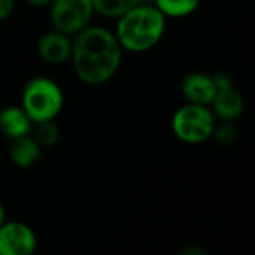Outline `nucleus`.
Instances as JSON below:
<instances>
[{
    "mask_svg": "<svg viewBox=\"0 0 255 255\" xmlns=\"http://www.w3.org/2000/svg\"><path fill=\"white\" fill-rule=\"evenodd\" d=\"M123 52L114 31L100 25H87L72 37L70 61L79 81L102 85L118 72Z\"/></svg>",
    "mask_w": 255,
    "mask_h": 255,
    "instance_id": "obj_1",
    "label": "nucleus"
},
{
    "mask_svg": "<svg viewBox=\"0 0 255 255\" xmlns=\"http://www.w3.org/2000/svg\"><path fill=\"white\" fill-rule=\"evenodd\" d=\"M166 30V16L155 4H136L117 18L115 36L124 51L146 52L152 49Z\"/></svg>",
    "mask_w": 255,
    "mask_h": 255,
    "instance_id": "obj_2",
    "label": "nucleus"
},
{
    "mask_svg": "<svg viewBox=\"0 0 255 255\" xmlns=\"http://www.w3.org/2000/svg\"><path fill=\"white\" fill-rule=\"evenodd\" d=\"M64 106V94L60 85L46 76L31 78L21 97V108L33 124L55 120Z\"/></svg>",
    "mask_w": 255,
    "mask_h": 255,
    "instance_id": "obj_3",
    "label": "nucleus"
},
{
    "mask_svg": "<svg viewBox=\"0 0 255 255\" xmlns=\"http://www.w3.org/2000/svg\"><path fill=\"white\" fill-rule=\"evenodd\" d=\"M217 118L209 106L185 103L172 118L175 136L185 143H202L212 137Z\"/></svg>",
    "mask_w": 255,
    "mask_h": 255,
    "instance_id": "obj_4",
    "label": "nucleus"
},
{
    "mask_svg": "<svg viewBox=\"0 0 255 255\" xmlns=\"http://www.w3.org/2000/svg\"><path fill=\"white\" fill-rule=\"evenodd\" d=\"M49 7L54 28L70 36L90 25L94 15L91 0H52Z\"/></svg>",
    "mask_w": 255,
    "mask_h": 255,
    "instance_id": "obj_5",
    "label": "nucleus"
},
{
    "mask_svg": "<svg viewBox=\"0 0 255 255\" xmlns=\"http://www.w3.org/2000/svg\"><path fill=\"white\" fill-rule=\"evenodd\" d=\"M36 248V235L27 224L4 221L0 226V255H31Z\"/></svg>",
    "mask_w": 255,
    "mask_h": 255,
    "instance_id": "obj_6",
    "label": "nucleus"
},
{
    "mask_svg": "<svg viewBox=\"0 0 255 255\" xmlns=\"http://www.w3.org/2000/svg\"><path fill=\"white\" fill-rule=\"evenodd\" d=\"M37 54L48 64H63L72 55V36L57 28L43 33L37 40Z\"/></svg>",
    "mask_w": 255,
    "mask_h": 255,
    "instance_id": "obj_7",
    "label": "nucleus"
},
{
    "mask_svg": "<svg viewBox=\"0 0 255 255\" xmlns=\"http://www.w3.org/2000/svg\"><path fill=\"white\" fill-rule=\"evenodd\" d=\"M181 91L188 103L209 106L217 94V87L212 75L203 72H191L184 76Z\"/></svg>",
    "mask_w": 255,
    "mask_h": 255,
    "instance_id": "obj_8",
    "label": "nucleus"
},
{
    "mask_svg": "<svg viewBox=\"0 0 255 255\" xmlns=\"http://www.w3.org/2000/svg\"><path fill=\"white\" fill-rule=\"evenodd\" d=\"M209 108L215 115V118H220L221 121H233L242 115L245 108V100L244 96L235 87H230L217 91Z\"/></svg>",
    "mask_w": 255,
    "mask_h": 255,
    "instance_id": "obj_9",
    "label": "nucleus"
},
{
    "mask_svg": "<svg viewBox=\"0 0 255 255\" xmlns=\"http://www.w3.org/2000/svg\"><path fill=\"white\" fill-rule=\"evenodd\" d=\"M33 123L21 106H6L0 111V133L9 140L31 133Z\"/></svg>",
    "mask_w": 255,
    "mask_h": 255,
    "instance_id": "obj_10",
    "label": "nucleus"
},
{
    "mask_svg": "<svg viewBox=\"0 0 255 255\" xmlns=\"http://www.w3.org/2000/svg\"><path fill=\"white\" fill-rule=\"evenodd\" d=\"M40 157H42V146L30 134L12 140L9 148V158L15 166L21 169L31 167L40 160Z\"/></svg>",
    "mask_w": 255,
    "mask_h": 255,
    "instance_id": "obj_11",
    "label": "nucleus"
},
{
    "mask_svg": "<svg viewBox=\"0 0 255 255\" xmlns=\"http://www.w3.org/2000/svg\"><path fill=\"white\" fill-rule=\"evenodd\" d=\"M154 4L166 18H182L191 15L200 4V0H154Z\"/></svg>",
    "mask_w": 255,
    "mask_h": 255,
    "instance_id": "obj_12",
    "label": "nucleus"
},
{
    "mask_svg": "<svg viewBox=\"0 0 255 255\" xmlns=\"http://www.w3.org/2000/svg\"><path fill=\"white\" fill-rule=\"evenodd\" d=\"M94 13H99L105 18H120L133 6L139 4V0H91Z\"/></svg>",
    "mask_w": 255,
    "mask_h": 255,
    "instance_id": "obj_13",
    "label": "nucleus"
},
{
    "mask_svg": "<svg viewBox=\"0 0 255 255\" xmlns=\"http://www.w3.org/2000/svg\"><path fill=\"white\" fill-rule=\"evenodd\" d=\"M31 131L34 133L33 137L37 140V143L42 148H51L60 139V130H58L57 124L54 123V120L36 123L34 128H31Z\"/></svg>",
    "mask_w": 255,
    "mask_h": 255,
    "instance_id": "obj_14",
    "label": "nucleus"
},
{
    "mask_svg": "<svg viewBox=\"0 0 255 255\" xmlns=\"http://www.w3.org/2000/svg\"><path fill=\"white\" fill-rule=\"evenodd\" d=\"M212 137L221 145H232L238 139V130L232 121H221V124H215Z\"/></svg>",
    "mask_w": 255,
    "mask_h": 255,
    "instance_id": "obj_15",
    "label": "nucleus"
},
{
    "mask_svg": "<svg viewBox=\"0 0 255 255\" xmlns=\"http://www.w3.org/2000/svg\"><path fill=\"white\" fill-rule=\"evenodd\" d=\"M212 78H214L217 91L233 87V79L229 75H226V73H215V75H212Z\"/></svg>",
    "mask_w": 255,
    "mask_h": 255,
    "instance_id": "obj_16",
    "label": "nucleus"
},
{
    "mask_svg": "<svg viewBox=\"0 0 255 255\" xmlns=\"http://www.w3.org/2000/svg\"><path fill=\"white\" fill-rule=\"evenodd\" d=\"M15 7V0H0V21H4L10 16Z\"/></svg>",
    "mask_w": 255,
    "mask_h": 255,
    "instance_id": "obj_17",
    "label": "nucleus"
},
{
    "mask_svg": "<svg viewBox=\"0 0 255 255\" xmlns=\"http://www.w3.org/2000/svg\"><path fill=\"white\" fill-rule=\"evenodd\" d=\"M25 1L33 7H45V6H49L52 0H25Z\"/></svg>",
    "mask_w": 255,
    "mask_h": 255,
    "instance_id": "obj_18",
    "label": "nucleus"
},
{
    "mask_svg": "<svg viewBox=\"0 0 255 255\" xmlns=\"http://www.w3.org/2000/svg\"><path fill=\"white\" fill-rule=\"evenodd\" d=\"M182 254L185 255H196V254H205V251L203 250H199V248H194L193 245H190V247H187L184 251H182Z\"/></svg>",
    "mask_w": 255,
    "mask_h": 255,
    "instance_id": "obj_19",
    "label": "nucleus"
},
{
    "mask_svg": "<svg viewBox=\"0 0 255 255\" xmlns=\"http://www.w3.org/2000/svg\"><path fill=\"white\" fill-rule=\"evenodd\" d=\"M6 221V211H4V206L1 205L0 202V226Z\"/></svg>",
    "mask_w": 255,
    "mask_h": 255,
    "instance_id": "obj_20",
    "label": "nucleus"
}]
</instances>
